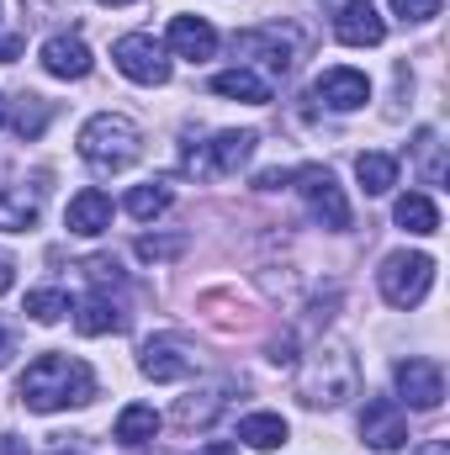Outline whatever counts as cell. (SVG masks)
Returning a JSON list of instances; mask_svg holds the SVG:
<instances>
[{"mask_svg":"<svg viewBox=\"0 0 450 455\" xmlns=\"http://www.w3.org/2000/svg\"><path fill=\"white\" fill-rule=\"evenodd\" d=\"M376 286H382L387 307H403V313H408V307H419V302L430 297V286H435V259H430V254H414V249H398V254L382 259Z\"/></svg>","mask_w":450,"mask_h":455,"instance_id":"277c9868","label":"cell"},{"mask_svg":"<svg viewBox=\"0 0 450 455\" xmlns=\"http://www.w3.org/2000/svg\"><path fill=\"white\" fill-rule=\"evenodd\" d=\"M16 397H21V408H27V413L80 408V403H91V397H96V371H91L85 360H75V355L48 349V355H37V360L21 371Z\"/></svg>","mask_w":450,"mask_h":455,"instance_id":"6da1fadb","label":"cell"},{"mask_svg":"<svg viewBox=\"0 0 450 455\" xmlns=\"http://www.w3.org/2000/svg\"><path fill=\"white\" fill-rule=\"evenodd\" d=\"M233 43H238V53H244V59L265 64V69H270L276 80H281V75L292 69V37H286L281 27H249V32H238Z\"/></svg>","mask_w":450,"mask_h":455,"instance_id":"4fadbf2b","label":"cell"},{"mask_svg":"<svg viewBox=\"0 0 450 455\" xmlns=\"http://www.w3.org/2000/svg\"><path fill=\"white\" fill-rule=\"evenodd\" d=\"M48 116H53V107H48L43 96H27V107L16 116V132H21V138H37V132L48 127Z\"/></svg>","mask_w":450,"mask_h":455,"instance_id":"83f0119b","label":"cell"},{"mask_svg":"<svg viewBox=\"0 0 450 455\" xmlns=\"http://www.w3.org/2000/svg\"><path fill=\"white\" fill-rule=\"evenodd\" d=\"M112 64L133 80V85H165L170 80V59H165V43H154L149 32H127L112 43Z\"/></svg>","mask_w":450,"mask_h":455,"instance_id":"52a82bcc","label":"cell"},{"mask_svg":"<svg viewBox=\"0 0 450 455\" xmlns=\"http://www.w3.org/2000/svg\"><path fill=\"white\" fill-rule=\"evenodd\" d=\"M32 323H59L64 313H69V297L64 291H53V286H43V291H27V307H21Z\"/></svg>","mask_w":450,"mask_h":455,"instance_id":"484cf974","label":"cell"},{"mask_svg":"<svg viewBox=\"0 0 450 455\" xmlns=\"http://www.w3.org/2000/svg\"><path fill=\"white\" fill-rule=\"evenodd\" d=\"M223 408V392H191L181 408H175V424L181 429H197V424H213V413Z\"/></svg>","mask_w":450,"mask_h":455,"instance_id":"cb8c5ba5","label":"cell"},{"mask_svg":"<svg viewBox=\"0 0 450 455\" xmlns=\"http://www.w3.org/2000/svg\"><path fill=\"white\" fill-rule=\"evenodd\" d=\"M138 154H143V132H138L133 116L101 112L80 127V159H85L96 175H117V170L138 164Z\"/></svg>","mask_w":450,"mask_h":455,"instance_id":"3957f363","label":"cell"},{"mask_svg":"<svg viewBox=\"0 0 450 455\" xmlns=\"http://www.w3.org/2000/svg\"><path fill=\"white\" fill-rule=\"evenodd\" d=\"M43 69L53 75V80H85L91 75V48H85V37H69V32H59V37H48L43 43Z\"/></svg>","mask_w":450,"mask_h":455,"instance_id":"9a60e30c","label":"cell"},{"mask_svg":"<svg viewBox=\"0 0 450 455\" xmlns=\"http://www.w3.org/2000/svg\"><path fill=\"white\" fill-rule=\"evenodd\" d=\"M138 371H143L149 381H191V376L202 371V355H197V344H186L181 334H159V339L143 344Z\"/></svg>","mask_w":450,"mask_h":455,"instance_id":"ba28073f","label":"cell"},{"mask_svg":"<svg viewBox=\"0 0 450 455\" xmlns=\"http://www.w3.org/2000/svg\"><path fill=\"white\" fill-rule=\"evenodd\" d=\"M5 122H11V112H5V96H0V127H5Z\"/></svg>","mask_w":450,"mask_h":455,"instance_id":"8d00e7d4","label":"cell"},{"mask_svg":"<svg viewBox=\"0 0 450 455\" xmlns=\"http://www.w3.org/2000/svg\"><path fill=\"white\" fill-rule=\"evenodd\" d=\"M392 218L403 233H419V238H430V233H440V207L430 202V196H419V191H408L398 207H392Z\"/></svg>","mask_w":450,"mask_h":455,"instance_id":"44dd1931","label":"cell"},{"mask_svg":"<svg viewBox=\"0 0 450 455\" xmlns=\"http://www.w3.org/2000/svg\"><path fill=\"white\" fill-rule=\"evenodd\" d=\"M170 202H175V196H170V186H133V191H127V212H133L138 223L159 218Z\"/></svg>","mask_w":450,"mask_h":455,"instance_id":"d4e9b609","label":"cell"},{"mask_svg":"<svg viewBox=\"0 0 450 455\" xmlns=\"http://www.w3.org/2000/svg\"><path fill=\"white\" fill-rule=\"evenodd\" d=\"M0 455H27V440H16V435H0Z\"/></svg>","mask_w":450,"mask_h":455,"instance_id":"d6a6232c","label":"cell"},{"mask_svg":"<svg viewBox=\"0 0 450 455\" xmlns=\"http://www.w3.org/2000/svg\"><path fill=\"white\" fill-rule=\"evenodd\" d=\"M286 419L281 413H249L244 424H238V440L249 445V451H276V445H286Z\"/></svg>","mask_w":450,"mask_h":455,"instance_id":"7402d4cb","label":"cell"},{"mask_svg":"<svg viewBox=\"0 0 450 455\" xmlns=\"http://www.w3.org/2000/svg\"><path fill=\"white\" fill-rule=\"evenodd\" d=\"M392 16H403V21H435L440 0H392Z\"/></svg>","mask_w":450,"mask_h":455,"instance_id":"f1b7e54d","label":"cell"},{"mask_svg":"<svg viewBox=\"0 0 450 455\" xmlns=\"http://www.w3.org/2000/svg\"><path fill=\"white\" fill-rule=\"evenodd\" d=\"M101 5H133V0H101Z\"/></svg>","mask_w":450,"mask_h":455,"instance_id":"74e56055","label":"cell"},{"mask_svg":"<svg viewBox=\"0 0 450 455\" xmlns=\"http://www.w3.org/2000/svg\"><path fill=\"white\" fill-rule=\"evenodd\" d=\"M414 455H450V440H430V445H419Z\"/></svg>","mask_w":450,"mask_h":455,"instance_id":"836d02e7","label":"cell"},{"mask_svg":"<svg viewBox=\"0 0 450 455\" xmlns=\"http://www.w3.org/2000/svg\"><path fill=\"white\" fill-rule=\"evenodd\" d=\"M11 355H16V339H11V334H5V329H0V365H5V360H11Z\"/></svg>","mask_w":450,"mask_h":455,"instance_id":"e575fe53","label":"cell"},{"mask_svg":"<svg viewBox=\"0 0 450 455\" xmlns=\"http://www.w3.org/2000/svg\"><path fill=\"white\" fill-rule=\"evenodd\" d=\"M355 175H360V186H366V196H387L392 186H398V159L392 154H360L355 159Z\"/></svg>","mask_w":450,"mask_h":455,"instance_id":"603a6c76","label":"cell"},{"mask_svg":"<svg viewBox=\"0 0 450 455\" xmlns=\"http://www.w3.org/2000/svg\"><path fill=\"white\" fill-rule=\"evenodd\" d=\"M213 96H228V101H249V107H265L270 101V80H260L254 69H223L213 75Z\"/></svg>","mask_w":450,"mask_h":455,"instance_id":"ac0fdd59","label":"cell"},{"mask_svg":"<svg viewBox=\"0 0 450 455\" xmlns=\"http://www.w3.org/2000/svg\"><path fill=\"white\" fill-rule=\"evenodd\" d=\"M202 455H238V451H233V445H223V440H213V445H207Z\"/></svg>","mask_w":450,"mask_h":455,"instance_id":"d590c367","label":"cell"},{"mask_svg":"<svg viewBox=\"0 0 450 455\" xmlns=\"http://www.w3.org/2000/svg\"><path fill=\"white\" fill-rule=\"evenodd\" d=\"M360 392V365L344 339H324L308 349V360L297 365V397L308 408H339Z\"/></svg>","mask_w":450,"mask_h":455,"instance_id":"7a4b0ae2","label":"cell"},{"mask_svg":"<svg viewBox=\"0 0 450 455\" xmlns=\"http://www.w3.org/2000/svg\"><path fill=\"white\" fill-rule=\"evenodd\" d=\"M11 286H16V259H11V254L0 249V297H5Z\"/></svg>","mask_w":450,"mask_h":455,"instance_id":"1f68e13d","label":"cell"},{"mask_svg":"<svg viewBox=\"0 0 450 455\" xmlns=\"http://www.w3.org/2000/svg\"><path fill=\"white\" fill-rule=\"evenodd\" d=\"M360 440L371 451L392 455L408 445V408L398 397H366V413H360Z\"/></svg>","mask_w":450,"mask_h":455,"instance_id":"30bf717a","label":"cell"},{"mask_svg":"<svg viewBox=\"0 0 450 455\" xmlns=\"http://www.w3.org/2000/svg\"><path fill=\"white\" fill-rule=\"evenodd\" d=\"M254 143H260V132L228 127V132H218L213 143L186 148V170H191V175H238V170L254 159Z\"/></svg>","mask_w":450,"mask_h":455,"instance_id":"5b68a950","label":"cell"},{"mask_svg":"<svg viewBox=\"0 0 450 455\" xmlns=\"http://www.w3.org/2000/svg\"><path fill=\"white\" fill-rule=\"evenodd\" d=\"M292 180H297V191H302V202H308V212L318 218V223L329 228V233H344L350 228V202H344V191H339V180L324 170V164H308V170H292Z\"/></svg>","mask_w":450,"mask_h":455,"instance_id":"8992f818","label":"cell"},{"mask_svg":"<svg viewBox=\"0 0 450 455\" xmlns=\"http://www.w3.org/2000/svg\"><path fill=\"white\" fill-rule=\"evenodd\" d=\"M334 37L344 48H376V43L387 37V21L376 16L371 0H344L339 16H334Z\"/></svg>","mask_w":450,"mask_h":455,"instance_id":"7c38bea8","label":"cell"},{"mask_svg":"<svg viewBox=\"0 0 450 455\" xmlns=\"http://www.w3.org/2000/svg\"><path fill=\"white\" fill-rule=\"evenodd\" d=\"M64 228H69V233H80V238L107 233V228H112V196H107L101 186L75 191V196H69V207H64Z\"/></svg>","mask_w":450,"mask_h":455,"instance_id":"5bb4252c","label":"cell"},{"mask_svg":"<svg viewBox=\"0 0 450 455\" xmlns=\"http://www.w3.org/2000/svg\"><path fill=\"white\" fill-rule=\"evenodd\" d=\"M313 96H318L324 107H334V112H355V107L371 101V80H366L360 69L339 64V69H324V75L313 80Z\"/></svg>","mask_w":450,"mask_h":455,"instance_id":"8fae6325","label":"cell"},{"mask_svg":"<svg viewBox=\"0 0 450 455\" xmlns=\"http://www.w3.org/2000/svg\"><path fill=\"white\" fill-rule=\"evenodd\" d=\"M117 440L127 445V451H138V445H149L154 435H159V413L149 408V403H127L122 413H117Z\"/></svg>","mask_w":450,"mask_h":455,"instance_id":"d6986e66","label":"cell"},{"mask_svg":"<svg viewBox=\"0 0 450 455\" xmlns=\"http://www.w3.org/2000/svg\"><path fill=\"white\" fill-rule=\"evenodd\" d=\"M414 148H419V164H424V180H430V186H446V159H440V138H435V127H419V138H414Z\"/></svg>","mask_w":450,"mask_h":455,"instance_id":"4316f807","label":"cell"},{"mask_svg":"<svg viewBox=\"0 0 450 455\" xmlns=\"http://www.w3.org/2000/svg\"><path fill=\"white\" fill-rule=\"evenodd\" d=\"M170 48H175L181 59H197V64H202V59L218 53V32H213L202 16H175V21H170Z\"/></svg>","mask_w":450,"mask_h":455,"instance_id":"2e32d148","label":"cell"},{"mask_svg":"<svg viewBox=\"0 0 450 455\" xmlns=\"http://www.w3.org/2000/svg\"><path fill=\"white\" fill-rule=\"evenodd\" d=\"M398 403L414 408V413H435L446 403V371L440 360H424V355H408L398 365Z\"/></svg>","mask_w":450,"mask_h":455,"instance_id":"9c48e42d","label":"cell"},{"mask_svg":"<svg viewBox=\"0 0 450 455\" xmlns=\"http://www.w3.org/2000/svg\"><path fill=\"white\" fill-rule=\"evenodd\" d=\"M59 455H80V451H59Z\"/></svg>","mask_w":450,"mask_h":455,"instance_id":"f35d334b","label":"cell"},{"mask_svg":"<svg viewBox=\"0 0 450 455\" xmlns=\"http://www.w3.org/2000/svg\"><path fill=\"white\" fill-rule=\"evenodd\" d=\"M122 323H127V318L117 313V302L101 291V286H96V291H85V297H80V307H75V329H80L85 339H96V334H117Z\"/></svg>","mask_w":450,"mask_h":455,"instance_id":"e0dca14e","label":"cell"},{"mask_svg":"<svg viewBox=\"0 0 450 455\" xmlns=\"http://www.w3.org/2000/svg\"><path fill=\"white\" fill-rule=\"evenodd\" d=\"M16 53H21V37L16 32H0V64H16Z\"/></svg>","mask_w":450,"mask_h":455,"instance_id":"4dcf8cb0","label":"cell"},{"mask_svg":"<svg viewBox=\"0 0 450 455\" xmlns=\"http://www.w3.org/2000/svg\"><path fill=\"white\" fill-rule=\"evenodd\" d=\"M37 212H43L37 191H27V186L0 191V233H27V228H37Z\"/></svg>","mask_w":450,"mask_h":455,"instance_id":"ffe728a7","label":"cell"},{"mask_svg":"<svg viewBox=\"0 0 450 455\" xmlns=\"http://www.w3.org/2000/svg\"><path fill=\"white\" fill-rule=\"evenodd\" d=\"M181 249H186V238H143V243H138L143 259H170V254H181Z\"/></svg>","mask_w":450,"mask_h":455,"instance_id":"f546056e","label":"cell"}]
</instances>
